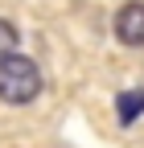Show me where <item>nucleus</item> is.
Here are the masks:
<instances>
[{
	"label": "nucleus",
	"mask_w": 144,
	"mask_h": 148,
	"mask_svg": "<svg viewBox=\"0 0 144 148\" xmlns=\"http://www.w3.org/2000/svg\"><path fill=\"white\" fill-rule=\"evenodd\" d=\"M41 95V70L33 58L25 53H8L0 58V99L12 103V107H25Z\"/></svg>",
	"instance_id": "obj_1"
},
{
	"label": "nucleus",
	"mask_w": 144,
	"mask_h": 148,
	"mask_svg": "<svg viewBox=\"0 0 144 148\" xmlns=\"http://www.w3.org/2000/svg\"><path fill=\"white\" fill-rule=\"evenodd\" d=\"M115 37L123 45H144V4L132 0L115 12Z\"/></svg>",
	"instance_id": "obj_2"
},
{
	"label": "nucleus",
	"mask_w": 144,
	"mask_h": 148,
	"mask_svg": "<svg viewBox=\"0 0 144 148\" xmlns=\"http://www.w3.org/2000/svg\"><path fill=\"white\" fill-rule=\"evenodd\" d=\"M140 111H144V90H123V95L115 99V115H119L123 127H132Z\"/></svg>",
	"instance_id": "obj_3"
},
{
	"label": "nucleus",
	"mask_w": 144,
	"mask_h": 148,
	"mask_svg": "<svg viewBox=\"0 0 144 148\" xmlns=\"http://www.w3.org/2000/svg\"><path fill=\"white\" fill-rule=\"evenodd\" d=\"M16 41H21V33H16V25H8L4 16H0V58H8V53H16Z\"/></svg>",
	"instance_id": "obj_4"
}]
</instances>
